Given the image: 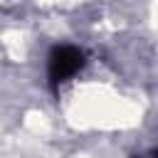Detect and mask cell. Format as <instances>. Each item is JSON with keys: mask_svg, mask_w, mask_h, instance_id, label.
I'll return each mask as SVG.
<instances>
[{"mask_svg": "<svg viewBox=\"0 0 158 158\" xmlns=\"http://www.w3.org/2000/svg\"><path fill=\"white\" fill-rule=\"evenodd\" d=\"M84 64V52L79 47H72V44H59L49 52V64H47V72H49V81L52 84H59L69 77H74Z\"/></svg>", "mask_w": 158, "mask_h": 158, "instance_id": "cell-1", "label": "cell"}]
</instances>
